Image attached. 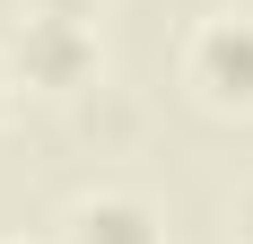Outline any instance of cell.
<instances>
[{"instance_id":"cell-1","label":"cell","mask_w":253,"mask_h":244,"mask_svg":"<svg viewBox=\"0 0 253 244\" xmlns=\"http://www.w3.org/2000/svg\"><path fill=\"white\" fill-rule=\"evenodd\" d=\"M9 70L18 87H44V96H79L105 79V44L87 18H61V9H26L18 35H9Z\"/></svg>"},{"instance_id":"cell-2","label":"cell","mask_w":253,"mask_h":244,"mask_svg":"<svg viewBox=\"0 0 253 244\" xmlns=\"http://www.w3.org/2000/svg\"><path fill=\"white\" fill-rule=\"evenodd\" d=\"M183 87L210 114H253V18L245 9H210L183 35Z\"/></svg>"},{"instance_id":"cell-3","label":"cell","mask_w":253,"mask_h":244,"mask_svg":"<svg viewBox=\"0 0 253 244\" xmlns=\"http://www.w3.org/2000/svg\"><path fill=\"white\" fill-rule=\"evenodd\" d=\"M61 244H166V218L140 192H79L61 209Z\"/></svg>"},{"instance_id":"cell-4","label":"cell","mask_w":253,"mask_h":244,"mask_svg":"<svg viewBox=\"0 0 253 244\" xmlns=\"http://www.w3.org/2000/svg\"><path fill=\"white\" fill-rule=\"evenodd\" d=\"M70 131L96 148V157H123V148H140V131H149V105L131 96V87H114V79H96V87L70 96Z\"/></svg>"},{"instance_id":"cell-5","label":"cell","mask_w":253,"mask_h":244,"mask_svg":"<svg viewBox=\"0 0 253 244\" xmlns=\"http://www.w3.org/2000/svg\"><path fill=\"white\" fill-rule=\"evenodd\" d=\"M236 244H253V183L236 192Z\"/></svg>"},{"instance_id":"cell-6","label":"cell","mask_w":253,"mask_h":244,"mask_svg":"<svg viewBox=\"0 0 253 244\" xmlns=\"http://www.w3.org/2000/svg\"><path fill=\"white\" fill-rule=\"evenodd\" d=\"M9 105H18V70H9V52H0V122H9Z\"/></svg>"},{"instance_id":"cell-7","label":"cell","mask_w":253,"mask_h":244,"mask_svg":"<svg viewBox=\"0 0 253 244\" xmlns=\"http://www.w3.org/2000/svg\"><path fill=\"white\" fill-rule=\"evenodd\" d=\"M26 9H61V18H87L96 0H26Z\"/></svg>"},{"instance_id":"cell-8","label":"cell","mask_w":253,"mask_h":244,"mask_svg":"<svg viewBox=\"0 0 253 244\" xmlns=\"http://www.w3.org/2000/svg\"><path fill=\"white\" fill-rule=\"evenodd\" d=\"M0 244H26V236H0Z\"/></svg>"}]
</instances>
